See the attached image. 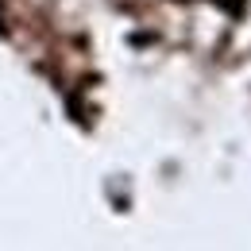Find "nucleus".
I'll return each mask as SVG.
<instances>
[{
  "instance_id": "f257e3e1",
  "label": "nucleus",
  "mask_w": 251,
  "mask_h": 251,
  "mask_svg": "<svg viewBox=\"0 0 251 251\" xmlns=\"http://www.w3.org/2000/svg\"><path fill=\"white\" fill-rule=\"evenodd\" d=\"M220 8H228V12H240V8H244V0H217Z\"/></svg>"
}]
</instances>
